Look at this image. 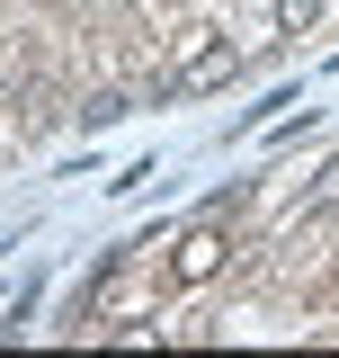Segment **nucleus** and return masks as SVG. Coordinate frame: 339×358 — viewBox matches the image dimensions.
<instances>
[{"mask_svg": "<svg viewBox=\"0 0 339 358\" xmlns=\"http://www.w3.org/2000/svg\"><path fill=\"white\" fill-rule=\"evenodd\" d=\"M214 268H223V224H188V233H179V251H170V287H206Z\"/></svg>", "mask_w": 339, "mask_h": 358, "instance_id": "obj_1", "label": "nucleus"}, {"mask_svg": "<svg viewBox=\"0 0 339 358\" xmlns=\"http://www.w3.org/2000/svg\"><path fill=\"white\" fill-rule=\"evenodd\" d=\"M232 72H241V54H232V36H197V45H188V63L170 72V90H223Z\"/></svg>", "mask_w": 339, "mask_h": 358, "instance_id": "obj_2", "label": "nucleus"}, {"mask_svg": "<svg viewBox=\"0 0 339 358\" xmlns=\"http://www.w3.org/2000/svg\"><path fill=\"white\" fill-rule=\"evenodd\" d=\"M277 9V36H312V18L331 9V0H268Z\"/></svg>", "mask_w": 339, "mask_h": 358, "instance_id": "obj_3", "label": "nucleus"}, {"mask_svg": "<svg viewBox=\"0 0 339 358\" xmlns=\"http://www.w3.org/2000/svg\"><path fill=\"white\" fill-rule=\"evenodd\" d=\"M81 117H89V126H116V117H126V90H98V99H89Z\"/></svg>", "mask_w": 339, "mask_h": 358, "instance_id": "obj_4", "label": "nucleus"}]
</instances>
